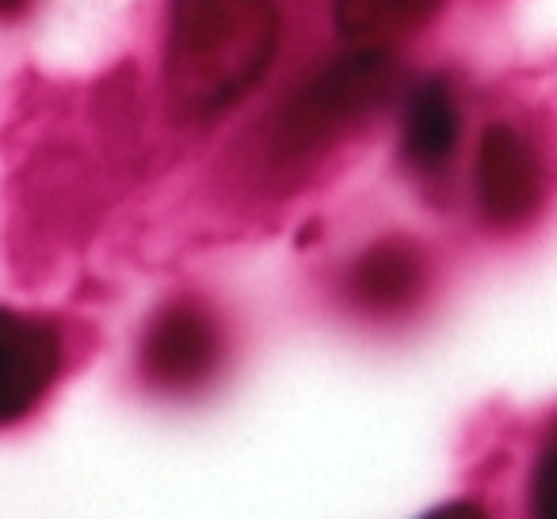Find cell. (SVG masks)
Returning <instances> with one entry per match:
<instances>
[{"label":"cell","mask_w":557,"mask_h":519,"mask_svg":"<svg viewBox=\"0 0 557 519\" xmlns=\"http://www.w3.org/2000/svg\"><path fill=\"white\" fill-rule=\"evenodd\" d=\"M278 39L268 0H172L164 42L169 100L187 119H214L263 77Z\"/></svg>","instance_id":"6da1fadb"},{"label":"cell","mask_w":557,"mask_h":519,"mask_svg":"<svg viewBox=\"0 0 557 519\" xmlns=\"http://www.w3.org/2000/svg\"><path fill=\"white\" fill-rule=\"evenodd\" d=\"M389 88H394V62L386 58V50H356L321 70L310 85L298 88L283 103V111L275 115V131H271L275 134L271 146L287 161H302L356 123H363L371 111H379Z\"/></svg>","instance_id":"7a4b0ae2"},{"label":"cell","mask_w":557,"mask_h":519,"mask_svg":"<svg viewBox=\"0 0 557 519\" xmlns=\"http://www.w3.org/2000/svg\"><path fill=\"white\" fill-rule=\"evenodd\" d=\"M478 184L481 214L500 230L523 225L542 202V164L534 146L511 126H488L478 146Z\"/></svg>","instance_id":"3957f363"},{"label":"cell","mask_w":557,"mask_h":519,"mask_svg":"<svg viewBox=\"0 0 557 519\" xmlns=\"http://www.w3.org/2000/svg\"><path fill=\"white\" fill-rule=\"evenodd\" d=\"M62 367V341L39 318L0 310V428L42 401Z\"/></svg>","instance_id":"277c9868"},{"label":"cell","mask_w":557,"mask_h":519,"mask_svg":"<svg viewBox=\"0 0 557 519\" xmlns=\"http://www.w3.org/2000/svg\"><path fill=\"white\" fill-rule=\"evenodd\" d=\"M218 329L199 306L180 302L153 321L141 348V367L149 382L164 390H191L214 374L218 367Z\"/></svg>","instance_id":"5b68a950"},{"label":"cell","mask_w":557,"mask_h":519,"mask_svg":"<svg viewBox=\"0 0 557 519\" xmlns=\"http://www.w3.org/2000/svg\"><path fill=\"white\" fill-rule=\"evenodd\" d=\"M458 131H462V115H458V100L450 85L447 81H424L405 108V161L428 176L443 172L458 149Z\"/></svg>","instance_id":"8992f818"},{"label":"cell","mask_w":557,"mask_h":519,"mask_svg":"<svg viewBox=\"0 0 557 519\" xmlns=\"http://www.w3.org/2000/svg\"><path fill=\"white\" fill-rule=\"evenodd\" d=\"M424 291V260L405 240L371 248L351 272V295L367 310H405Z\"/></svg>","instance_id":"52a82bcc"},{"label":"cell","mask_w":557,"mask_h":519,"mask_svg":"<svg viewBox=\"0 0 557 519\" xmlns=\"http://www.w3.org/2000/svg\"><path fill=\"white\" fill-rule=\"evenodd\" d=\"M443 0H336V27L359 47H386L420 32Z\"/></svg>","instance_id":"ba28073f"},{"label":"cell","mask_w":557,"mask_h":519,"mask_svg":"<svg viewBox=\"0 0 557 519\" xmlns=\"http://www.w3.org/2000/svg\"><path fill=\"white\" fill-rule=\"evenodd\" d=\"M531 496H534V508H539L542 516H557V424H554V432L546 435V443H542V450H539Z\"/></svg>","instance_id":"9c48e42d"},{"label":"cell","mask_w":557,"mask_h":519,"mask_svg":"<svg viewBox=\"0 0 557 519\" xmlns=\"http://www.w3.org/2000/svg\"><path fill=\"white\" fill-rule=\"evenodd\" d=\"M24 9V0H0V16H9V12Z\"/></svg>","instance_id":"30bf717a"}]
</instances>
